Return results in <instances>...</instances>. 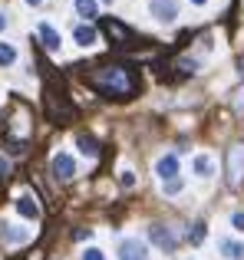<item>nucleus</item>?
<instances>
[{
    "label": "nucleus",
    "mask_w": 244,
    "mask_h": 260,
    "mask_svg": "<svg viewBox=\"0 0 244 260\" xmlns=\"http://www.w3.org/2000/svg\"><path fill=\"white\" fill-rule=\"evenodd\" d=\"M99 4H112V0H99Z\"/></svg>",
    "instance_id": "nucleus-29"
},
{
    "label": "nucleus",
    "mask_w": 244,
    "mask_h": 260,
    "mask_svg": "<svg viewBox=\"0 0 244 260\" xmlns=\"http://www.w3.org/2000/svg\"><path fill=\"white\" fill-rule=\"evenodd\" d=\"M241 181H244V145H234L228 152V184L238 188Z\"/></svg>",
    "instance_id": "nucleus-4"
},
{
    "label": "nucleus",
    "mask_w": 244,
    "mask_h": 260,
    "mask_svg": "<svg viewBox=\"0 0 244 260\" xmlns=\"http://www.w3.org/2000/svg\"><path fill=\"white\" fill-rule=\"evenodd\" d=\"M7 175H10V161L0 158V178H7Z\"/></svg>",
    "instance_id": "nucleus-25"
},
{
    "label": "nucleus",
    "mask_w": 244,
    "mask_h": 260,
    "mask_svg": "<svg viewBox=\"0 0 244 260\" xmlns=\"http://www.w3.org/2000/svg\"><path fill=\"white\" fill-rule=\"evenodd\" d=\"M188 237H192V241H195V244H198V241H201V237H205V221H195V228H192V231H188Z\"/></svg>",
    "instance_id": "nucleus-19"
},
{
    "label": "nucleus",
    "mask_w": 244,
    "mask_h": 260,
    "mask_svg": "<svg viewBox=\"0 0 244 260\" xmlns=\"http://www.w3.org/2000/svg\"><path fill=\"white\" fill-rule=\"evenodd\" d=\"M43 102H46V112H50L53 122H63V125H66V122H73V115H76V109L66 102V95L56 92L53 86L43 89Z\"/></svg>",
    "instance_id": "nucleus-2"
},
{
    "label": "nucleus",
    "mask_w": 244,
    "mask_h": 260,
    "mask_svg": "<svg viewBox=\"0 0 244 260\" xmlns=\"http://www.w3.org/2000/svg\"><path fill=\"white\" fill-rule=\"evenodd\" d=\"M17 211H20V214H23V217H30V221H37V217H40V204L37 201H33V198H17Z\"/></svg>",
    "instance_id": "nucleus-14"
},
{
    "label": "nucleus",
    "mask_w": 244,
    "mask_h": 260,
    "mask_svg": "<svg viewBox=\"0 0 244 260\" xmlns=\"http://www.w3.org/2000/svg\"><path fill=\"white\" fill-rule=\"evenodd\" d=\"M83 260H106V257H103V250H99V247H86L83 250Z\"/></svg>",
    "instance_id": "nucleus-20"
},
{
    "label": "nucleus",
    "mask_w": 244,
    "mask_h": 260,
    "mask_svg": "<svg viewBox=\"0 0 244 260\" xmlns=\"http://www.w3.org/2000/svg\"><path fill=\"white\" fill-rule=\"evenodd\" d=\"M37 33H40V40H43L46 50H59V46H63V37H59V33L53 30L50 23H40V26H37Z\"/></svg>",
    "instance_id": "nucleus-11"
},
{
    "label": "nucleus",
    "mask_w": 244,
    "mask_h": 260,
    "mask_svg": "<svg viewBox=\"0 0 244 260\" xmlns=\"http://www.w3.org/2000/svg\"><path fill=\"white\" fill-rule=\"evenodd\" d=\"M192 4H195V7H205V4H208V0H192Z\"/></svg>",
    "instance_id": "nucleus-28"
},
{
    "label": "nucleus",
    "mask_w": 244,
    "mask_h": 260,
    "mask_svg": "<svg viewBox=\"0 0 244 260\" xmlns=\"http://www.w3.org/2000/svg\"><path fill=\"white\" fill-rule=\"evenodd\" d=\"M89 86L106 95H116V99H129L135 92V86H139V79L126 66H99V70L89 73Z\"/></svg>",
    "instance_id": "nucleus-1"
},
{
    "label": "nucleus",
    "mask_w": 244,
    "mask_h": 260,
    "mask_svg": "<svg viewBox=\"0 0 244 260\" xmlns=\"http://www.w3.org/2000/svg\"><path fill=\"white\" fill-rule=\"evenodd\" d=\"M0 30H7V17H4V13H0Z\"/></svg>",
    "instance_id": "nucleus-26"
},
{
    "label": "nucleus",
    "mask_w": 244,
    "mask_h": 260,
    "mask_svg": "<svg viewBox=\"0 0 244 260\" xmlns=\"http://www.w3.org/2000/svg\"><path fill=\"white\" fill-rule=\"evenodd\" d=\"M53 178H56V181H73V178H76V161L66 152L53 155Z\"/></svg>",
    "instance_id": "nucleus-7"
},
{
    "label": "nucleus",
    "mask_w": 244,
    "mask_h": 260,
    "mask_svg": "<svg viewBox=\"0 0 244 260\" xmlns=\"http://www.w3.org/2000/svg\"><path fill=\"white\" fill-rule=\"evenodd\" d=\"M148 13L162 23H175L178 20V0H148Z\"/></svg>",
    "instance_id": "nucleus-6"
},
{
    "label": "nucleus",
    "mask_w": 244,
    "mask_h": 260,
    "mask_svg": "<svg viewBox=\"0 0 244 260\" xmlns=\"http://www.w3.org/2000/svg\"><path fill=\"white\" fill-rule=\"evenodd\" d=\"M10 63H17V46L0 43V66H10Z\"/></svg>",
    "instance_id": "nucleus-16"
},
{
    "label": "nucleus",
    "mask_w": 244,
    "mask_h": 260,
    "mask_svg": "<svg viewBox=\"0 0 244 260\" xmlns=\"http://www.w3.org/2000/svg\"><path fill=\"white\" fill-rule=\"evenodd\" d=\"M192 168H195V175H198V178H211V172H215V161L208 158V155H195Z\"/></svg>",
    "instance_id": "nucleus-15"
},
{
    "label": "nucleus",
    "mask_w": 244,
    "mask_h": 260,
    "mask_svg": "<svg viewBox=\"0 0 244 260\" xmlns=\"http://www.w3.org/2000/svg\"><path fill=\"white\" fill-rule=\"evenodd\" d=\"M26 4H30V7H40V4H43V0H26Z\"/></svg>",
    "instance_id": "nucleus-27"
},
{
    "label": "nucleus",
    "mask_w": 244,
    "mask_h": 260,
    "mask_svg": "<svg viewBox=\"0 0 244 260\" xmlns=\"http://www.w3.org/2000/svg\"><path fill=\"white\" fill-rule=\"evenodd\" d=\"M76 145H79V152H83L86 158H96V142H93V139H86V135H79V142H76Z\"/></svg>",
    "instance_id": "nucleus-18"
},
{
    "label": "nucleus",
    "mask_w": 244,
    "mask_h": 260,
    "mask_svg": "<svg viewBox=\"0 0 244 260\" xmlns=\"http://www.w3.org/2000/svg\"><path fill=\"white\" fill-rule=\"evenodd\" d=\"M103 33H106V37H109L116 46H129V43H135V33L129 30L126 23L112 20V17H109V20H103Z\"/></svg>",
    "instance_id": "nucleus-3"
},
{
    "label": "nucleus",
    "mask_w": 244,
    "mask_h": 260,
    "mask_svg": "<svg viewBox=\"0 0 244 260\" xmlns=\"http://www.w3.org/2000/svg\"><path fill=\"white\" fill-rule=\"evenodd\" d=\"M96 10H99L96 0H76V13L79 17H96Z\"/></svg>",
    "instance_id": "nucleus-17"
},
{
    "label": "nucleus",
    "mask_w": 244,
    "mask_h": 260,
    "mask_svg": "<svg viewBox=\"0 0 244 260\" xmlns=\"http://www.w3.org/2000/svg\"><path fill=\"white\" fill-rule=\"evenodd\" d=\"M218 250L228 260H241L244 257V244L241 241H231V237H221V241H218Z\"/></svg>",
    "instance_id": "nucleus-13"
},
{
    "label": "nucleus",
    "mask_w": 244,
    "mask_h": 260,
    "mask_svg": "<svg viewBox=\"0 0 244 260\" xmlns=\"http://www.w3.org/2000/svg\"><path fill=\"white\" fill-rule=\"evenodd\" d=\"M0 237H4V244H10V247H17V244L30 241V231L17 228V224H0Z\"/></svg>",
    "instance_id": "nucleus-10"
},
{
    "label": "nucleus",
    "mask_w": 244,
    "mask_h": 260,
    "mask_svg": "<svg viewBox=\"0 0 244 260\" xmlns=\"http://www.w3.org/2000/svg\"><path fill=\"white\" fill-rule=\"evenodd\" d=\"M148 237H152L155 244H159L165 254H172V250H178V234H175L172 228H165V224H152L148 228Z\"/></svg>",
    "instance_id": "nucleus-5"
},
{
    "label": "nucleus",
    "mask_w": 244,
    "mask_h": 260,
    "mask_svg": "<svg viewBox=\"0 0 244 260\" xmlns=\"http://www.w3.org/2000/svg\"><path fill=\"white\" fill-rule=\"evenodd\" d=\"M119 260H148V247L139 237H126L119 244Z\"/></svg>",
    "instance_id": "nucleus-8"
},
{
    "label": "nucleus",
    "mask_w": 244,
    "mask_h": 260,
    "mask_svg": "<svg viewBox=\"0 0 244 260\" xmlns=\"http://www.w3.org/2000/svg\"><path fill=\"white\" fill-rule=\"evenodd\" d=\"M162 188H165V194H178V191H181V178H175V181H165Z\"/></svg>",
    "instance_id": "nucleus-21"
},
{
    "label": "nucleus",
    "mask_w": 244,
    "mask_h": 260,
    "mask_svg": "<svg viewBox=\"0 0 244 260\" xmlns=\"http://www.w3.org/2000/svg\"><path fill=\"white\" fill-rule=\"evenodd\" d=\"M234 112L244 115V89H238V95H234Z\"/></svg>",
    "instance_id": "nucleus-23"
},
{
    "label": "nucleus",
    "mask_w": 244,
    "mask_h": 260,
    "mask_svg": "<svg viewBox=\"0 0 244 260\" xmlns=\"http://www.w3.org/2000/svg\"><path fill=\"white\" fill-rule=\"evenodd\" d=\"M119 184H122V188H132V184H135V175L126 168V172H122V178H119Z\"/></svg>",
    "instance_id": "nucleus-22"
},
{
    "label": "nucleus",
    "mask_w": 244,
    "mask_h": 260,
    "mask_svg": "<svg viewBox=\"0 0 244 260\" xmlns=\"http://www.w3.org/2000/svg\"><path fill=\"white\" fill-rule=\"evenodd\" d=\"M231 224H234V231H244V214H241V211L231 217Z\"/></svg>",
    "instance_id": "nucleus-24"
},
{
    "label": "nucleus",
    "mask_w": 244,
    "mask_h": 260,
    "mask_svg": "<svg viewBox=\"0 0 244 260\" xmlns=\"http://www.w3.org/2000/svg\"><path fill=\"white\" fill-rule=\"evenodd\" d=\"M73 40H76L79 46H93L99 40V30H96V26H89V23H79L76 30H73Z\"/></svg>",
    "instance_id": "nucleus-12"
},
{
    "label": "nucleus",
    "mask_w": 244,
    "mask_h": 260,
    "mask_svg": "<svg viewBox=\"0 0 244 260\" xmlns=\"http://www.w3.org/2000/svg\"><path fill=\"white\" fill-rule=\"evenodd\" d=\"M155 175L162 178V184L175 181V178H178V158H175V155H162V158L155 161Z\"/></svg>",
    "instance_id": "nucleus-9"
}]
</instances>
